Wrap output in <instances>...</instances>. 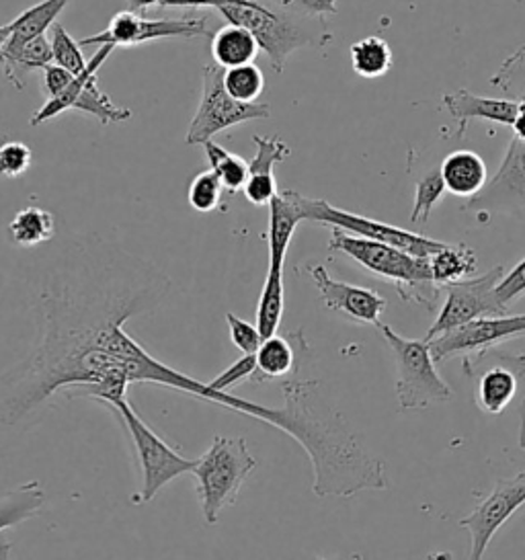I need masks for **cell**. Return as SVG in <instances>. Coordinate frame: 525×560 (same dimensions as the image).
Segmentation results:
<instances>
[{
  "label": "cell",
  "instance_id": "cell-43",
  "mask_svg": "<svg viewBox=\"0 0 525 560\" xmlns=\"http://www.w3.org/2000/svg\"><path fill=\"white\" fill-rule=\"evenodd\" d=\"M511 128L515 132V138H520V140L525 142V109H520V114L515 117V121L511 124Z\"/></svg>",
  "mask_w": 525,
  "mask_h": 560
},
{
  "label": "cell",
  "instance_id": "cell-32",
  "mask_svg": "<svg viewBox=\"0 0 525 560\" xmlns=\"http://www.w3.org/2000/svg\"><path fill=\"white\" fill-rule=\"evenodd\" d=\"M49 46H51V56H54V65L66 68L68 72H72L74 77L81 74L86 68V60L82 56L81 44L66 32L65 27L56 21L49 27Z\"/></svg>",
  "mask_w": 525,
  "mask_h": 560
},
{
  "label": "cell",
  "instance_id": "cell-22",
  "mask_svg": "<svg viewBox=\"0 0 525 560\" xmlns=\"http://www.w3.org/2000/svg\"><path fill=\"white\" fill-rule=\"evenodd\" d=\"M440 173L445 189L458 198H472L489 182L485 161L472 150H456L447 154L440 166Z\"/></svg>",
  "mask_w": 525,
  "mask_h": 560
},
{
  "label": "cell",
  "instance_id": "cell-14",
  "mask_svg": "<svg viewBox=\"0 0 525 560\" xmlns=\"http://www.w3.org/2000/svg\"><path fill=\"white\" fill-rule=\"evenodd\" d=\"M525 505V470L511 478L497 480L489 497H485L472 513L459 520V527L468 529L472 538L470 557H485L494 534Z\"/></svg>",
  "mask_w": 525,
  "mask_h": 560
},
{
  "label": "cell",
  "instance_id": "cell-40",
  "mask_svg": "<svg viewBox=\"0 0 525 560\" xmlns=\"http://www.w3.org/2000/svg\"><path fill=\"white\" fill-rule=\"evenodd\" d=\"M44 72V83H42V91L46 95V100H54L65 91L68 84L74 81V74L68 72L66 68L58 67V65H48L42 70Z\"/></svg>",
  "mask_w": 525,
  "mask_h": 560
},
{
  "label": "cell",
  "instance_id": "cell-42",
  "mask_svg": "<svg viewBox=\"0 0 525 560\" xmlns=\"http://www.w3.org/2000/svg\"><path fill=\"white\" fill-rule=\"evenodd\" d=\"M236 2H245V0H161L159 7L168 9V7H222V4H236Z\"/></svg>",
  "mask_w": 525,
  "mask_h": 560
},
{
  "label": "cell",
  "instance_id": "cell-34",
  "mask_svg": "<svg viewBox=\"0 0 525 560\" xmlns=\"http://www.w3.org/2000/svg\"><path fill=\"white\" fill-rule=\"evenodd\" d=\"M253 142L257 147V152L248 163V175H273V166L288 161L292 154L290 147L283 144L278 136H253Z\"/></svg>",
  "mask_w": 525,
  "mask_h": 560
},
{
  "label": "cell",
  "instance_id": "cell-19",
  "mask_svg": "<svg viewBox=\"0 0 525 560\" xmlns=\"http://www.w3.org/2000/svg\"><path fill=\"white\" fill-rule=\"evenodd\" d=\"M304 222L302 196L298 191H278L269 201V267L283 269L288 248L292 245L298 224Z\"/></svg>",
  "mask_w": 525,
  "mask_h": 560
},
{
  "label": "cell",
  "instance_id": "cell-31",
  "mask_svg": "<svg viewBox=\"0 0 525 560\" xmlns=\"http://www.w3.org/2000/svg\"><path fill=\"white\" fill-rule=\"evenodd\" d=\"M224 194L226 191L222 187V182L218 179V175L213 173L212 168H208V171L196 175L194 182L189 183L187 201L197 214H213L222 208Z\"/></svg>",
  "mask_w": 525,
  "mask_h": 560
},
{
  "label": "cell",
  "instance_id": "cell-28",
  "mask_svg": "<svg viewBox=\"0 0 525 560\" xmlns=\"http://www.w3.org/2000/svg\"><path fill=\"white\" fill-rule=\"evenodd\" d=\"M351 67L363 79L384 77L393 68V50L386 39L370 35L351 46Z\"/></svg>",
  "mask_w": 525,
  "mask_h": 560
},
{
  "label": "cell",
  "instance_id": "cell-27",
  "mask_svg": "<svg viewBox=\"0 0 525 560\" xmlns=\"http://www.w3.org/2000/svg\"><path fill=\"white\" fill-rule=\"evenodd\" d=\"M429 267L433 280L440 285L472 278L476 273L475 250L466 245H443L429 257Z\"/></svg>",
  "mask_w": 525,
  "mask_h": 560
},
{
  "label": "cell",
  "instance_id": "cell-37",
  "mask_svg": "<svg viewBox=\"0 0 525 560\" xmlns=\"http://www.w3.org/2000/svg\"><path fill=\"white\" fill-rule=\"evenodd\" d=\"M494 296L508 311L513 302L525 296V259L515 265L509 273H503V278L494 285Z\"/></svg>",
  "mask_w": 525,
  "mask_h": 560
},
{
  "label": "cell",
  "instance_id": "cell-4",
  "mask_svg": "<svg viewBox=\"0 0 525 560\" xmlns=\"http://www.w3.org/2000/svg\"><path fill=\"white\" fill-rule=\"evenodd\" d=\"M281 7L283 11H278L257 0H245L215 9L229 23L246 27L255 35L259 48L267 54L276 72L283 70L292 51L312 44L325 46L330 39L323 18L300 13L285 4Z\"/></svg>",
  "mask_w": 525,
  "mask_h": 560
},
{
  "label": "cell",
  "instance_id": "cell-29",
  "mask_svg": "<svg viewBox=\"0 0 525 560\" xmlns=\"http://www.w3.org/2000/svg\"><path fill=\"white\" fill-rule=\"evenodd\" d=\"M206 150V159L210 163V168L218 175V179L222 182L224 191L234 196L238 191H243L246 177H248V163L243 156L222 149L220 144H215L213 140H208L201 144Z\"/></svg>",
  "mask_w": 525,
  "mask_h": 560
},
{
  "label": "cell",
  "instance_id": "cell-23",
  "mask_svg": "<svg viewBox=\"0 0 525 560\" xmlns=\"http://www.w3.org/2000/svg\"><path fill=\"white\" fill-rule=\"evenodd\" d=\"M259 50L255 35L241 25L229 23L212 35L213 65L224 70L255 62Z\"/></svg>",
  "mask_w": 525,
  "mask_h": 560
},
{
  "label": "cell",
  "instance_id": "cell-11",
  "mask_svg": "<svg viewBox=\"0 0 525 560\" xmlns=\"http://www.w3.org/2000/svg\"><path fill=\"white\" fill-rule=\"evenodd\" d=\"M302 212H304V220H311L316 224H325V226L337 229V231L349 232V234H355V236H363V238H370V241H377V243H386V245L402 248V250H407L410 255H417V257H431L438 248L445 245L440 241L427 238L423 234L402 231V229L393 226V224L377 222L372 218L335 208V206L328 203L327 199L302 196Z\"/></svg>",
  "mask_w": 525,
  "mask_h": 560
},
{
  "label": "cell",
  "instance_id": "cell-18",
  "mask_svg": "<svg viewBox=\"0 0 525 560\" xmlns=\"http://www.w3.org/2000/svg\"><path fill=\"white\" fill-rule=\"evenodd\" d=\"M443 107L447 114L458 121L456 138H464L470 121L475 119H487L494 124L511 126L520 114V101L494 100V97H478L475 93L458 89L454 93L443 95Z\"/></svg>",
  "mask_w": 525,
  "mask_h": 560
},
{
  "label": "cell",
  "instance_id": "cell-44",
  "mask_svg": "<svg viewBox=\"0 0 525 560\" xmlns=\"http://www.w3.org/2000/svg\"><path fill=\"white\" fill-rule=\"evenodd\" d=\"M128 4H130L131 11L142 13V11H147V9L154 7V4H161V0H128Z\"/></svg>",
  "mask_w": 525,
  "mask_h": 560
},
{
  "label": "cell",
  "instance_id": "cell-12",
  "mask_svg": "<svg viewBox=\"0 0 525 560\" xmlns=\"http://www.w3.org/2000/svg\"><path fill=\"white\" fill-rule=\"evenodd\" d=\"M505 267L497 265L480 278H466V280L445 283L443 290V306L431 329L427 330L425 341L433 339L443 330L454 329L464 323H470L480 316L505 314L508 308L499 304L494 296V285L503 278Z\"/></svg>",
  "mask_w": 525,
  "mask_h": 560
},
{
  "label": "cell",
  "instance_id": "cell-3",
  "mask_svg": "<svg viewBox=\"0 0 525 560\" xmlns=\"http://www.w3.org/2000/svg\"><path fill=\"white\" fill-rule=\"evenodd\" d=\"M328 248L343 253L370 273L390 281L400 300L405 302L419 304L427 311H435L440 298L443 296L442 285L435 283L431 276L429 257H417L402 248L337 229H332Z\"/></svg>",
  "mask_w": 525,
  "mask_h": 560
},
{
  "label": "cell",
  "instance_id": "cell-46",
  "mask_svg": "<svg viewBox=\"0 0 525 560\" xmlns=\"http://www.w3.org/2000/svg\"><path fill=\"white\" fill-rule=\"evenodd\" d=\"M9 37H11V23H7V25H0V51H2L4 46H7Z\"/></svg>",
  "mask_w": 525,
  "mask_h": 560
},
{
  "label": "cell",
  "instance_id": "cell-20",
  "mask_svg": "<svg viewBox=\"0 0 525 560\" xmlns=\"http://www.w3.org/2000/svg\"><path fill=\"white\" fill-rule=\"evenodd\" d=\"M524 374V355H511V362L489 368L478 380V388H476L478 407L489 415H501L517 395L520 376Z\"/></svg>",
  "mask_w": 525,
  "mask_h": 560
},
{
  "label": "cell",
  "instance_id": "cell-13",
  "mask_svg": "<svg viewBox=\"0 0 525 560\" xmlns=\"http://www.w3.org/2000/svg\"><path fill=\"white\" fill-rule=\"evenodd\" d=\"M208 34L206 19H147L136 11H119L112 18L105 32L84 37L82 46H114L130 48L166 37H197Z\"/></svg>",
  "mask_w": 525,
  "mask_h": 560
},
{
  "label": "cell",
  "instance_id": "cell-15",
  "mask_svg": "<svg viewBox=\"0 0 525 560\" xmlns=\"http://www.w3.org/2000/svg\"><path fill=\"white\" fill-rule=\"evenodd\" d=\"M464 210L476 214H515L525 210V142L511 138L505 159L491 182L468 198Z\"/></svg>",
  "mask_w": 525,
  "mask_h": 560
},
{
  "label": "cell",
  "instance_id": "cell-10",
  "mask_svg": "<svg viewBox=\"0 0 525 560\" xmlns=\"http://www.w3.org/2000/svg\"><path fill=\"white\" fill-rule=\"evenodd\" d=\"M114 50V46H109V44L101 46V50L86 62V68L82 70L81 74H77L74 81L68 84L58 97L46 100L44 107L33 114L32 126H42L49 119L62 116L68 109H77L86 116L95 117L103 126L130 119L133 116L131 109L115 105L114 101L98 89V68L105 65V60L112 56Z\"/></svg>",
  "mask_w": 525,
  "mask_h": 560
},
{
  "label": "cell",
  "instance_id": "cell-16",
  "mask_svg": "<svg viewBox=\"0 0 525 560\" xmlns=\"http://www.w3.org/2000/svg\"><path fill=\"white\" fill-rule=\"evenodd\" d=\"M304 271L308 273V278L314 283V288L318 290L320 300L328 311L343 314L347 318L361 323V325L377 327L380 316L388 304L386 298L380 296L370 288H361V285L330 278L325 265L308 261L304 265Z\"/></svg>",
  "mask_w": 525,
  "mask_h": 560
},
{
  "label": "cell",
  "instance_id": "cell-38",
  "mask_svg": "<svg viewBox=\"0 0 525 560\" xmlns=\"http://www.w3.org/2000/svg\"><path fill=\"white\" fill-rule=\"evenodd\" d=\"M229 323L230 341L238 347L243 353H255L261 346L262 337L257 325L248 323L245 318H238L236 314L226 313Z\"/></svg>",
  "mask_w": 525,
  "mask_h": 560
},
{
  "label": "cell",
  "instance_id": "cell-47",
  "mask_svg": "<svg viewBox=\"0 0 525 560\" xmlns=\"http://www.w3.org/2000/svg\"><path fill=\"white\" fill-rule=\"evenodd\" d=\"M278 2H281V0H278Z\"/></svg>",
  "mask_w": 525,
  "mask_h": 560
},
{
  "label": "cell",
  "instance_id": "cell-30",
  "mask_svg": "<svg viewBox=\"0 0 525 560\" xmlns=\"http://www.w3.org/2000/svg\"><path fill=\"white\" fill-rule=\"evenodd\" d=\"M222 84L232 100L241 103H255L265 91V77L255 62L243 67L226 68L222 72Z\"/></svg>",
  "mask_w": 525,
  "mask_h": 560
},
{
  "label": "cell",
  "instance_id": "cell-35",
  "mask_svg": "<svg viewBox=\"0 0 525 560\" xmlns=\"http://www.w3.org/2000/svg\"><path fill=\"white\" fill-rule=\"evenodd\" d=\"M33 152L23 142H4L0 144V177L16 179L30 171Z\"/></svg>",
  "mask_w": 525,
  "mask_h": 560
},
{
  "label": "cell",
  "instance_id": "cell-2",
  "mask_svg": "<svg viewBox=\"0 0 525 560\" xmlns=\"http://www.w3.org/2000/svg\"><path fill=\"white\" fill-rule=\"evenodd\" d=\"M292 435L308 454L316 497H353L388 489L386 464L374 458L341 412L323 396V384L295 374L281 384Z\"/></svg>",
  "mask_w": 525,
  "mask_h": 560
},
{
  "label": "cell",
  "instance_id": "cell-26",
  "mask_svg": "<svg viewBox=\"0 0 525 560\" xmlns=\"http://www.w3.org/2000/svg\"><path fill=\"white\" fill-rule=\"evenodd\" d=\"M285 311V283H283V269L269 267L267 278L262 283L261 296L257 304V329L262 339L276 335Z\"/></svg>",
  "mask_w": 525,
  "mask_h": 560
},
{
  "label": "cell",
  "instance_id": "cell-24",
  "mask_svg": "<svg viewBox=\"0 0 525 560\" xmlns=\"http://www.w3.org/2000/svg\"><path fill=\"white\" fill-rule=\"evenodd\" d=\"M46 505V491L37 480L19 485L0 499V534L39 515Z\"/></svg>",
  "mask_w": 525,
  "mask_h": 560
},
{
  "label": "cell",
  "instance_id": "cell-21",
  "mask_svg": "<svg viewBox=\"0 0 525 560\" xmlns=\"http://www.w3.org/2000/svg\"><path fill=\"white\" fill-rule=\"evenodd\" d=\"M70 4V0H42L32 9L23 11L19 18L11 21V37L0 51V62L15 56L27 42L39 35H46L49 27L60 18V13Z\"/></svg>",
  "mask_w": 525,
  "mask_h": 560
},
{
  "label": "cell",
  "instance_id": "cell-41",
  "mask_svg": "<svg viewBox=\"0 0 525 560\" xmlns=\"http://www.w3.org/2000/svg\"><path fill=\"white\" fill-rule=\"evenodd\" d=\"M281 4L316 18L337 13V0H281Z\"/></svg>",
  "mask_w": 525,
  "mask_h": 560
},
{
  "label": "cell",
  "instance_id": "cell-8",
  "mask_svg": "<svg viewBox=\"0 0 525 560\" xmlns=\"http://www.w3.org/2000/svg\"><path fill=\"white\" fill-rule=\"evenodd\" d=\"M520 337H525V314H492L443 330L429 339V347L435 362L462 355L464 372L472 374L476 363L487 358L489 349Z\"/></svg>",
  "mask_w": 525,
  "mask_h": 560
},
{
  "label": "cell",
  "instance_id": "cell-39",
  "mask_svg": "<svg viewBox=\"0 0 525 560\" xmlns=\"http://www.w3.org/2000/svg\"><path fill=\"white\" fill-rule=\"evenodd\" d=\"M243 194L255 206H269L271 198L278 194L276 175H248Z\"/></svg>",
  "mask_w": 525,
  "mask_h": 560
},
{
  "label": "cell",
  "instance_id": "cell-25",
  "mask_svg": "<svg viewBox=\"0 0 525 560\" xmlns=\"http://www.w3.org/2000/svg\"><path fill=\"white\" fill-rule=\"evenodd\" d=\"M9 236L16 247L33 248L49 243L56 236L54 214L39 208L27 206L16 212L9 224Z\"/></svg>",
  "mask_w": 525,
  "mask_h": 560
},
{
  "label": "cell",
  "instance_id": "cell-33",
  "mask_svg": "<svg viewBox=\"0 0 525 560\" xmlns=\"http://www.w3.org/2000/svg\"><path fill=\"white\" fill-rule=\"evenodd\" d=\"M445 183L442 179L440 168L429 171L421 182L417 183V191H415V203H412V212H410V222L412 224H425L431 218L433 208L442 201L445 194Z\"/></svg>",
  "mask_w": 525,
  "mask_h": 560
},
{
  "label": "cell",
  "instance_id": "cell-7",
  "mask_svg": "<svg viewBox=\"0 0 525 560\" xmlns=\"http://www.w3.org/2000/svg\"><path fill=\"white\" fill-rule=\"evenodd\" d=\"M117 415V419L126 425L130 433L133 450L138 456V466L142 472V487L138 493L131 494L133 505L150 503L161 493L168 482L183 475H191L196 460L183 458L177 450L164 442L159 433L148 428L147 421L133 411L128 398H119L107 405Z\"/></svg>",
  "mask_w": 525,
  "mask_h": 560
},
{
  "label": "cell",
  "instance_id": "cell-9",
  "mask_svg": "<svg viewBox=\"0 0 525 560\" xmlns=\"http://www.w3.org/2000/svg\"><path fill=\"white\" fill-rule=\"evenodd\" d=\"M222 72L224 68L218 65L203 68L201 100L185 136V142L189 147L203 144L212 140L215 133L224 132L238 124L271 117V107L267 103H241L232 100L222 84Z\"/></svg>",
  "mask_w": 525,
  "mask_h": 560
},
{
  "label": "cell",
  "instance_id": "cell-6",
  "mask_svg": "<svg viewBox=\"0 0 525 560\" xmlns=\"http://www.w3.org/2000/svg\"><path fill=\"white\" fill-rule=\"evenodd\" d=\"M377 329L393 351L396 365V400L400 409H429L454 398L452 386L438 372L429 341L407 339L382 323H377Z\"/></svg>",
  "mask_w": 525,
  "mask_h": 560
},
{
  "label": "cell",
  "instance_id": "cell-1",
  "mask_svg": "<svg viewBox=\"0 0 525 560\" xmlns=\"http://www.w3.org/2000/svg\"><path fill=\"white\" fill-rule=\"evenodd\" d=\"M163 273L121 248L81 243L39 294V337L32 355L0 380V421L15 425L60 393L66 370L89 351H144L126 323L166 294Z\"/></svg>",
  "mask_w": 525,
  "mask_h": 560
},
{
  "label": "cell",
  "instance_id": "cell-17",
  "mask_svg": "<svg viewBox=\"0 0 525 560\" xmlns=\"http://www.w3.org/2000/svg\"><path fill=\"white\" fill-rule=\"evenodd\" d=\"M311 355V347L304 337V330H294L288 337L271 335L262 339L261 346L255 351L257 372L250 382H271L288 380L300 374L306 358Z\"/></svg>",
  "mask_w": 525,
  "mask_h": 560
},
{
  "label": "cell",
  "instance_id": "cell-45",
  "mask_svg": "<svg viewBox=\"0 0 525 560\" xmlns=\"http://www.w3.org/2000/svg\"><path fill=\"white\" fill-rule=\"evenodd\" d=\"M520 447L525 452V396L520 405Z\"/></svg>",
  "mask_w": 525,
  "mask_h": 560
},
{
  "label": "cell",
  "instance_id": "cell-5",
  "mask_svg": "<svg viewBox=\"0 0 525 560\" xmlns=\"http://www.w3.org/2000/svg\"><path fill=\"white\" fill-rule=\"evenodd\" d=\"M255 468L257 460L248 452L245 438H213L212 445L191 470L201 513L208 524L213 526L222 511L236 503L246 478Z\"/></svg>",
  "mask_w": 525,
  "mask_h": 560
},
{
  "label": "cell",
  "instance_id": "cell-36",
  "mask_svg": "<svg viewBox=\"0 0 525 560\" xmlns=\"http://www.w3.org/2000/svg\"><path fill=\"white\" fill-rule=\"evenodd\" d=\"M257 372V358L255 353H245L241 360L232 363L222 374H218L212 382H208V386L220 393H230L234 386L250 382Z\"/></svg>",
  "mask_w": 525,
  "mask_h": 560
}]
</instances>
